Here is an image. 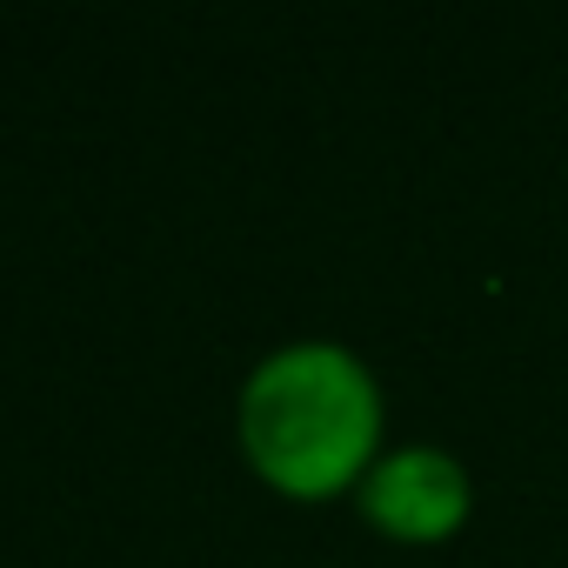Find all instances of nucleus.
<instances>
[{
	"instance_id": "f257e3e1",
	"label": "nucleus",
	"mask_w": 568,
	"mask_h": 568,
	"mask_svg": "<svg viewBox=\"0 0 568 568\" xmlns=\"http://www.w3.org/2000/svg\"><path fill=\"white\" fill-rule=\"evenodd\" d=\"M382 382L342 342H288L261 355L234 402L247 468L295 501L362 488V475L382 462Z\"/></svg>"
},
{
	"instance_id": "f03ea898",
	"label": "nucleus",
	"mask_w": 568,
	"mask_h": 568,
	"mask_svg": "<svg viewBox=\"0 0 568 568\" xmlns=\"http://www.w3.org/2000/svg\"><path fill=\"white\" fill-rule=\"evenodd\" d=\"M362 515L388 535V541H408V548H435L448 541L468 508H475V481L468 468L435 448V442H408V448H382V462L362 475L355 488Z\"/></svg>"
}]
</instances>
